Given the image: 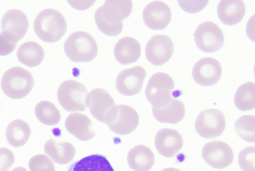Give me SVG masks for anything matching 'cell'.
Wrapping results in <instances>:
<instances>
[{
  "instance_id": "obj_1",
  "label": "cell",
  "mask_w": 255,
  "mask_h": 171,
  "mask_svg": "<svg viewBox=\"0 0 255 171\" xmlns=\"http://www.w3.org/2000/svg\"><path fill=\"white\" fill-rule=\"evenodd\" d=\"M132 8L131 1L108 0L95 13V19L98 28L108 36L119 35L123 30V20L130 15Z\"/></svg>"
},
{
  "instance_id": "obj_2",
  "label": "cell",
  "mask_w": 255,
  "mask_h": 171,
  "mask_svg": "<svg viewBox=\"0 0 255 171\" xmlns=\"http://www.w3.org/2000/svg\"><path fill=\"white\" fill-rule=\"evenodd\" d=\"M34 28L37 35L43 41L55 43L59 41L67 30L66 21L58 11L46 9L36 18Z\"/></svg>"
},
{
  "instance_id": "obj_3",
  "label": "cell",
  "mask_w": 255,
  "mask_h": 171,
  "mask_svg": "<svg viewBox=\"0 0 255 171\" xmlns=\"http://www.w3.org/2000/svg\"><path fill=\"white\" fill-rule=\"evenodd\" d=\"M35 84L32 74L20 67L10 68L3 75L1 88L4 94L13 99H21L31 92Z\"/></svg>"
},
{
  "instance_id": "obj_4",
  "label": "cell",
  "mask_w": 255,
  "mask_h": 171,
  "mask_svg": "<svg viewBox=\"0 0 255 171\" xmlns=\"http://www.w3.org/2000/svg\"><path fill=\"white\" fill-rule=\"evenodd\" d=\"M68 57L74 62H87L93 60L98 52V46L94 38L84 31L71 34L64 44Z\"/></svg>"
},
{
  "instance_id": "obj_5",
  "label": "cell",
  "mask_w": 255,
  "mask_h": 171,
  "mask_svg": "<svg viewBox=\"0 0 255 171\" xmlns=\"http://www.w3.org/2000/svg\"><path fill=\"white\" fill-rule=\"evenodd\" d=\"M88 95V92L85 86L73 80L64 81L59 86L57 92L60 104L69 112L86 110Z\"/></svg>"
},
{
  "instance_id": "obj_6",
  "label": "cell",
  "mask_w": 255,
  "mask_h": 171,
  "mask_svg": "<svg viewBox=\"0 0 255 171\" xmlns=\"http://www.w3.org/2000/svg\"><path fill=\"white\" fill-rule=\"evenodd\" d=\"M175 84L172 77L164 72L153 74L149 79L145 94L152 108H161L172 99Z\"/></svg>"
},
{
  "instance_id": "obj_7",
  "label": "cell",
  "mask_w": 255,
  "mask_h": 171,
  "mask_svg": "<svg viewBox=\"0 0 255 171\" xmlns=\"http://www.w3.org/2000/svg\"><path fill=\"white\" fill-rule=\"evenodd\" d=\"M226 127L224 114L218 109H209L198 115L195 124L198 134L204 138H215L221 136Z\"/></svg>"
},
{
  "instance_id": "obj_8",
  "label": "cell",
  "mask_w": 255,
  "mask_h": 171,
  "mask_svg": "<svg viewBox=\"0 0 255 171\" xmlns=\"http://www.w3.org/2000/svg\"><path fill=\"white\" fill-rule=\"evenodd\" d=\"M196 44L206 53L215 52L224 45V36L220 27L215 23L207 21L199 25L195 32Z\"/></svg>"
},
{
  "instance_id": "obj_9",
  "label": "cell",
  "mask_w": 255,
  "mask_h": 171,
  "mask_svg": "<svg viewBox=\"0 0 255 171\" xmlns=\"http://www.w3.org/2000/svg\"><path fill=\"white\" fill-rule=\"evenodd\" d=\"M87 105L93 116L105 123L111 118L117 106L109 93L101 88L94 89L90 92L87 96Z\"/></svg>"
},
{
  "instance_id": "obj_10",
  "label": "cell",
  "mask_w": 255,
  "mask_h": 171,
  "mask_svg": "<svg viewBox=\"0 0 255 171\" xmlns=\"http://www.w3.org/2000/svg\"><path fill=\"white\" fill-rule=\"evenodd\" d=\"M139 123V115L133 108L119 105L116 106L112 117L106 124L116 134L127 135L136 130Z\"/></svg>"
},
{
  "instance_id": "obj_11",
  "label": "cell",
  "mask_w": 255,
  "mask_h": 171,
  "mask_svg": "<svg viewBox=\"0 0 255 171\" xmlns=\"http://www.w3.org/2000/svg\"><path fill=\"white\" fill-rule=\"evenodd\" d=\"M174 48L172 39L169 36L163 34L154 35L146 45V58L154 65H162L171 59Z\"/></svg>"
},
{
  "instance_id": "obj_12",
  "label": "cell",
  "mask_w": 255,
  "mask_h": 171,
  "mask_svg": "<svg viewBox=\"0 0 255 171\" xmlns=\"http://www.w3.org/2000/svg\"><path fill=\"white\" fill-rule=\"evenodd\" d=\"M202 157L212 167L222 169L228 167L232 163L234 153L232 148L226 143L215 141L204 146Z\"/></svg>"
},
{
  "instance_id": "obj_13",
  "label": "cell",
  "mask_w": 255,
  "mask_h": 171,
  "mask_svg": "<svg viewBox=\"0 0 255 171\" xmlns=\"http://www.w3.org/2000/svg\"><path fill=\"white\" fill-rule=\"evenodd\" d=\"M146 76V70L140 66L124 70L117 77L116 88L123 95H135L141 92Z\"/></svg>"
},
{
  "instance_id": "obj_14",
  "label": "cell",
  "mask_w": 255,
  "mask_h": 171,
  "mask_svg": "<svg viewBox=\"0 0 255 171\" xmlns=\"http://www.w3.org/2000/svg\"><path fill=\"white\" fill-rule=\"evenodd\" d=\"M222 69L221 63L212 57H206L198 60L195 64L192 76L195 81L203 86H212L220 80Z\"/></svg>"
},
{
  "instance_id": "obj_15",
  "label": "cell",
  "mask_w": 255,
  "mask_h": 171,
  "mask_svg": "<svg viewBox=\"0 0 255 171\" xmlns=\"http://www.w3.org/2000/svg\"><path fill=\"white\" fill-rule=\"evenodd\" d=\"M171 17L170 7L161 1H154L149 3L143 11V21L152 30L165 29L170 23Z\"/></svg>"
},
{
  "instance_id": "obj_16",
  "label": "cell",
  "mask_w": 255,
  "mask_h": 171,
  "mask_svg": "<svg viewBox=\"0 0 255 171\" xmlns=\"http://www.w3.org/2000/svg\"><path fill=\"white\" fill-rule=\"evenodd\" d=\"M154 143L160 155L166 158H171L182 149L183 139L181 134L177 130L164 128L157 133Z\"/></svg>"
},
{
  "instance_id": "obj_17",
  "label": "cell",
  "mask_w": 255,
  "mask_h": 171,
  "mask_svg": "<svg viewBox=\"0 0 255 171\" xmlns=\"http://www.w3.org/2000/svg\"><path fill=\"white\" fill-rule=\"evenodd\" d=\"M29 25L27 15L19 9H12L7 11L1 22L2 32L7 34L17 42L25 35Z\"/></svg>"
},
{
  "instance_id": "obj_18",
  "label": "cell",
  "mask_w": 255,
  "mask_h": 171,
  "mask_svg": "<svg viewBox=\"0 0 255 171\" xmlns=\"http://www.w3.org/2000/svg\"><path fill=\"white\" fill-rule=\"evenodd\" d=\"M66 130L74 136L82 141L93 139L96 135L91 120L86 115L74 113L66 119Z\"/></svg>"
},
{
  "instance_id": "obj_19",
  "label": "cell",
  "mask_w": 255,
  "mask_h": 171,
  "mask_svg": "<svg viewBox=\"0 0 255 171\" xmlns=\"http://www.w3.org/2000/svg\"><path fill=\"white\" fill-rule=\"evenodd\" d=\"M217 13L222 23L234 25L243 19L246 14V6L242 0H222L218 5Z\"/></svg>"
},
{
  "instance_id": "obj_20",
  "label": "cell",
  "mask_w": 255,
  "mask_h": 171,
  "mask_svg": "<svg viewBox=\"0 0 255 171\" xmlns=\"http://www.w3.org/2000/svg\"><path fill=\"white\" fill-rule=\"evenodd\" d=\"M114 54L117 61L123 65L133 63L140 57V44L132 37H124L116 44Z\"/></svg>"
},
{
  "instance_id": "obj_21",
  "label": "cell",
  "mask_w": 255,
  "mask_h": 171,
  "mask_svg": "<svg viewBox=\"0 0 255 171\" xmlns=\"http://www.w3.org/2000/svg\"><path fill=\"white\" fill-rule=\"evenodd\" d=\"M128 163L134 171H149L155 164V156L148 147L139 145L131 149L128 155Z\"/></svg>"
},
{
  "instance_id": "obj_22",
  "label": "cell",
  "mask_w": 255,
  "mask_h": 171,
  "mask_svg": "<svg viewBox=\"0 0 255 171\" xmlns=\"http://www.w3.org/2000/svg\"><path fill=\"white\" fill-rule=\"evenodd\" d=\"M152 113L155 119L160 123L175 124L184 118L185 108L181 101L172 98L165 106L152 108Z\"/></svg>"
},
{
  "instance_id": "obj_23",
  "label": "cell",
  "mask_w": 255,
  "mask_h": 171,
  "mask_svg": "<svg viewBox=\"0 0 255 171\" xmlns=\"http://www.w3.org/2000/svg\"><path fill=\"white\" fill-rule=\"evenodd\" d=\"M44 151L56 163L66 165L74 158L76 150L70 143L50 139L45 144Z\"/></svg>"
},
{
  "instance_id": "obj_24",
  "label": "cell",
  "mask_w": 255,
  "mask_h": 171,
  "mask_svg": "<svg viewBox=\"0 0 255 171\" xmlns=\"http://www.w3.org/2000/svg\"><path fill=\"white\" fill-rule=\"evenodd\" d=\"M31 135L30 125L25 121L17 119L7 126L6 136L10 145L16 148L24 146L29 141Z\"/></svg>"
},
{
  "instance_id": "obj_25",
  "label": "cell",
  "mask_w": 255,
  "mask_h": 171,
  "mask_svg": "<svg viewBox=\"0 0 255 171\" xmlns=\"http://www.w3.org/2000/svg\"><path fill=\"white\" fill-rule=\"evenodd\" d=\"M17 55L21 63L29 67H34L42 62L45 52L43 48L39 44L34 41H29L20 46Z\"/></svg>"
},
{
  "instance_id": "obj_26",
  "label": "cell",
  "mask_w": 255,
  "mask_h": 171,
  "mask_svg": "<svg viewBox=\"0 0 255 171\" xmlns=\"http://www.w3.org/2000/svg\"><path fill=\"white\" fill-rule=\"evenodd\" d=\"M68 171H115L106 156L94 154L73 163Z\"/></svg>"
},
{
  "instance_id": "obj_27",
  "label": "cell",
  "mask_w": 255,
  "mask_h": 171,
  "mask_svg": "<svg viewBox=\"0 0 255 171\" xmlns=\"http://www.w3.org/2000/svg\"><path fill=\"white\" fill-rule=\"evenodd\" d=\"M35 113L38 120L47 126L56 125L61 119L59 110L49 101H42L38 103L35 107Z\"/></svg>"
},
{
  "instance_id": "obj_28",
  "label": "cell",
  "mask_w": 255,
  "mask_h": 171,
  "mask_svg": "<svg viewBox=\"0 0 255 171\" xmlns=\"http://www.w3.org/2000/svg\"><path fill=\"white\" fill-rule=\"evenodd\" d=\"M234 102L238 109L246 111L255 107V85L254 82H247L242 85L237 90Z\"/></svg>"
},
{
  "instance_id": "obj_29",
  "label": "cell",
  "mask_w": 255,
  "mask_h": 171,
  "mask_svg": "<svg viewBox=\"0 0 255 171\" xmlns=\"http://www.w3.org/2000/svg\"><path fill=\"white\" fill-rule=\"evenodd\" d=\"M235 130L243 140L250 143L255 142V116L244 115L235 123Z\"/></svg>"
},
{
  "instance_id": "obj_30",
  "label": "cell",
  "mask_w": 255,
  "mask_h": 171,
  "mask_svg": "<svg viewBox=\"0 0 255 171\" xmlns=\"http://www.w3.org/2000/svg\"><path fill=\"white\" fill-rule=\"evenodd\" d=\"M29 168L31 171H56L54 163L44 154L32 157L29 162Z\"/></svg>"
},
{
  "instance_id": "obj_31",
  "label": "cell",
  "mask_w": 255,
  "mask_h": 171,
  "mask_svg": "<svg viewBox=\"0 0 255 171\" xmlns=\"http://www.w3.org/2000/svg\"><path fill=\"white\" fill-rule=\"evenodd\" d=\"M239 164L243 171H255V147H246L241 151Z\"/></svg>"
},
{
  "instance_id": "obj_32",
  "label": "cell",
  "mask_w": 255,
  "mask_h": 171,
  "mask_svg": "<svg viewBox=\"0 0 255 171\" xmlns=\"http://www.w3.org/2000/svg\"><path fill=\"white\" fill-rule=\"evenodd\" d=\"M18 42L6 33H0V56L8 55L16 48Z\"/></svg>"
},
{
  "instance_id": "obj_33",
  "label": "cell",
  "mask_w": 255,
  "mask_h": 171,
  "mask_svg": "<svg viewBox=\"0 0 255 171\" xmlns=\"http://www.w3.org/2000/svg\"><path fill=\"white\" fill-rule=\"evenodd\" d=\"M15 161L13 152L7 148H0V171H8Z\"/></svg>"
},
{
  "instance_id": "obj_34",
  "label": "cell",
  "mask_w": 255,
  "mask_h": 171,
  "mask_svg": "<svg viewBox=\"0 0 255 171\" xmlns=\"http://www.w3.org/2000/svg\"><path fill=\"white\" fill-rule=\"evenodd\" d=\"M181 7L186 12L190 13L198 12L208 4V1H179Z\"/></svg>"
},
{
  "instance_id": "obj_35",
  "label": "cell",
  "mask_w": 255,
  "mask_h": 171,
  "mask_svg": "<svg viewBox=\"0 0 255 171\" xmlns=\"http://www.w3.org/2000/svg\"><path fill=\"white\" fill-rule=\"evenodd\" d=\"M161 171H180V170H179L177 168L170 167V168H165Z\"/></svg>"
},
{
  "instance_id": "obj_36",
  "label": "cell",
  "mask_w": 255,
  "mask_h": 171,
  "mask_svg": "<svg viewBox=\"0 0 255 171\" xmlns=\"http://www.w3.org/2000/svg\"><path fill=\"white\" fill-rule=\"evenodd\" d=\"M12 171H28L27 170L22 167H18L14 168Z\"/></svg>"
}]
</instances>
